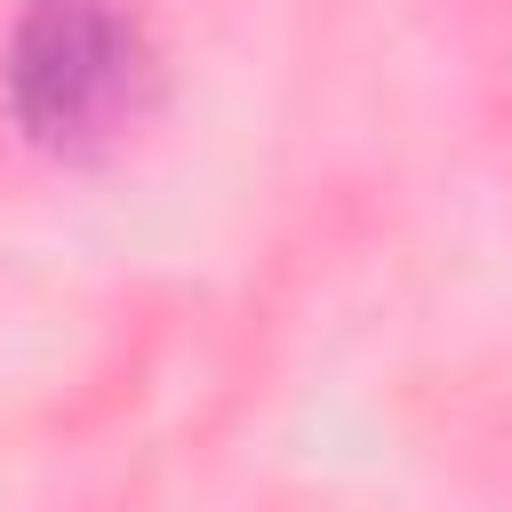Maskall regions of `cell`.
Segmentation results:
<instances>
[{
	"label": "cell",
	"mask_w": 512,
	"mask_h": 512,
	"mask_svg": "<svg viewBox=\"0 0 512 512\" xmlns=\"http://www.w3.org/2000/svg\"><path fill=\"white\" fill-rule=\"evenodd\" d=\"M136 24L112 0H32L8 40V104L40 144H80L136 96Z\"/></svg>",
	"instance_id": "1"
}]
</instances>
